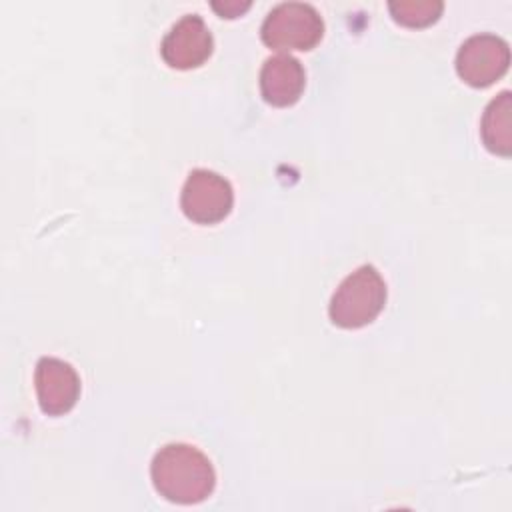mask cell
Masks as SVG:
<instances>
[{"label":"cell","mask_w":512,"mask_h":512,"mask_svg":"<svg viewBox=\"0 0 512 512\" xmlns=\"http://www.w3.org/2000/svg\"><path fill=\"white\" fill-rule=\"evenodd\" d=\"M150 476L156 492L174 504H198L216 486V472L208 456L184 442L162 446L154 454Z\"/></svg>","instance_id":"6da1fadb"},{"label":"cell","mask_w":512,"mask_h":512,"mask_svg":"<svg viewBox=\"0 0 512 512\" xmlns=\"http://www.w3.org/2000/svg\"><path fill=\"white\" fill-rule=\"evenodd\" d=\"M384 304L386 282L372 264H364L338 284L328 314L340 328H362L382 312Z\"/></svg>","instance_id":"7a4b0ae2"},{"label":"cell","mask_w":512,"mask_h":512,"mask_svg":"<svg viewBox=\"0 0 512 512\" xmlns=\"http://www.w3.org/2000/svg\"><path fill=\"white\" fill-rule=\"evenodd\" d=\"M324 34L320 12L306 2H280L264 18L260 36L274 50H310Z\"/></svg>","instance_id":"3957f363"},{"label":"cell","mask_w":512,"mask_h":512,"mask_svg":"<svg viewBox=\"0 0 512 512\" xmlns=\"http://www.w3.org/2000/svg\"><path fill=\"white\" fill-rule=\"evenodd\" d=\"M232 204L234 192L224 176L206 168H196L188 174L180 194V208L188 220L216 224L230 214Z\"/></svg>","instance_id":"277c9868"},{"label":"cell","mask_w":512,"mask_h":512,"mask_svg":"<svg viewBox=\"0 0 512 512\" xmlns=\"http://www.w3.org/2000/svg\"><path fill=\"white\" fill-rule=\"evenodd\" d=\"M510 64L508 42L496 34L480 32L466 38L456 54L458 76L474 86L484 88L506 74Z\"/></svg>","instance_id":"5b68a950"},{"label":"cell","mask_w":512,"mask_h":512,"mask_svg":"<svg viewBox=\"0 0 512 512\" xmlns=\"http://www.w3.org/2000/svg\"><path fill=\"white\" fill-rule=\"evenodd\" d=\"M212 48L214 40L206 22L198 14H184L162 38L160 54L170 68L190 70L206 62Z\"/></svg>","instance_id":"8992f818"},{"label":"cell","mask_w":512,"mask_h":512,"mask_svg":"<svg viewBox=\"0 0 512 512\" xmlns=\"http://www.w3.org/2000/svg\"><path fill=\"white\" fill-rule=\"evenodd\" d=\"M34 384L40 410L48 416L70 412L80 396V378L76 370L60 358H40L34 372Z\"/></svg>","instance_id":"52a82bcc"},{"label":"cell","mask_w":512,"mask_h":512,"mask_svg":"<svg viewBox=\"0 0 512 512\" xmlns=\"http://www.w3.org/2000/svg\"><path fill=\"white\" fill-rule=\"evenodd\" d=\"M306 84V72L298 58L276 54L266 58L260 70L262 98L272 106H292Z\"/></svg>","instance_id":"ba28073f"},{"label":"cell","mask_w":512,"mask_h":512,"mask_svg":"<svg viewBox=\"0 0 512 512\" xmlns=\"http://www.w3.org/2000/svg\"><path fill=\"white\" fill-rule=\"evenodd\" d=\"M512 94L502 90L484 110L480 132L484 146L500 156H510L512 152Z\"/></svg>","instance_id":"9c48e42d"},{"label":"cell","mask_w":512,"mask_h":512,"mask_svg":"<svg viewBox=\"0 0 512 512\" xmlns=\"http://www.w3.org/2000/svg\"><path fill=\"white\" fill-rule=\"evenodd\" d=\"M392 18L410 28H422L438 20L444 10L440 0H394L388 4Z\"/></svg>","instance_id":"30bf717a"},{"label":"cell","mask_w":512,"mask_h":512,"mask_svg":"<svg viewBox=\"0 0 512 512\" xmlns=\"http://www.w3.org/2000/svg\"><path fill=\"white\" fill-rule=\"evenodd\" d=\"M212 8L224 18H236L242 12H246L250 8V2H238V0H230V2H212Z\"/></svg>","instance_id":"8fae6325"}]
</instances>
